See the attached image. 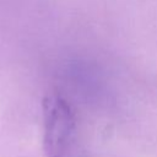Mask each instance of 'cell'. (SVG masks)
Here are the masks:
<instances>
[{"mask_svg":"<svg viewBox=\"0 0 157 157\" xmlns=\"http://www.w3.org/2000/svg\"><path fill=\"white\" fill-rule=\"evenodd\" d=\"M76 119L70 102L59 92L43 99V150L45 157H72Z\"/></svg>","mask_w":157,"mask_h":157,"instance_id":"obj_1","label":"cell"}]
</instances>
